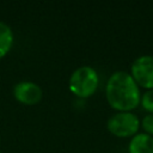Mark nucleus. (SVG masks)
<instances>
[{
  "label": "nucleus",
  "mask_w": 153,
  "mask_h": 153,
  "mask_svg": "<svg viewBox=\"0 0 153 153\" xmlns=\"http://www.w3.org/2000/svg\"><path fill=\"white\" fill-rule=\"evenodd\" d=\"M140 124L139 117L130 111H118L106 122L108 130L118 137L134 136L137 133Z\"/></svg>",
  "instance_id": "7ed1b4c3"
},
{
  "label": "nucleus",
  "mask_w": 153,
  "mask_h": 153,
  "mask_svg": "<svg viewBox=\"0 0 153 153\" xmlns=\"http://www.w3.org/2000/svg\"><path fill=\"white\" fill-rule=\"evenodd\" d=\"M98 73L91 66H80L73 71L69 76V90L78 97L87 98L92 96L98 87Z\"/></svg>",
  "instance_id": "f03ea898"
},
{
  "label": "nucleus",
  "mask_w": 153,
  "mask_h": 153,
  "mask_svg": "<svg viewBox=\"0 0 153 153\" xmlns=\"http://www.w3.org/2000/svg\"><path fill=\"white\" fill-rule=\"evenodd\" d=\"M0 153H1V152H0Z\"/></svg>",
  "instance_id": "9d476101"
},
{
  "label": "nucleus",
  "mask_w": 153,
  "mask_h": 153,
  "mask_svg": "<svg viewBox=\"0 0 153 153\" xmlns=\"http://www.w3.org/2000/svg\"><path fill=\"white\" fill-rule=\"evenodd\" d=\"M140 123H141L143 130L146 131V134L153 136V114L146 115V116L142 118V121H141Z\"/></svg>",
  "instance_id": "1a4fd4ad"
},
{
  "label": "nucleus",
  "mask_w": 153,
  "mask_h": 153,
  "mask_svg": "<svg viewBox=\"0 0 153 153\" xmlns=\"http://www.w3.org/2000/svg\"><path fill=\"white\" fill-rule=\"evenodd\" d=\"M105 96L111 108L118 111H130L141 100L140 88L130 73L117 71L112 73L105 86Z\"/></svg>",
  "instance_id": "f257e3e1"
},
{
  "label": "nucleus",
  "mask_w": 153,
  "mask_h": 153,
  "mask_svg": "<svg viewBox=\"0 0 153 153\" xmlns=\"http://www.w3.org/2000/svg\"><path fill=\"white\" fill-rule=\"evenodd\" d=\"M140 103H141V105L145 110H147L149 114H153V88L146 91L141 96Z\"/></svg>",
  "instance_id": "6e6552de"
},
{
  "label": "nucleus",
  "mask_w": 153,
  "mask_h": 153,
  "mask_svg": "<svg viewBox=\"0 0 153 153\" xmlns=\"http://www.w3.org/2000/svg\"><path fill=\"white\" fill-rule=\"evenodd\" d=\"M13 39L14 37L11 26L7 23L0 20V59L10 51L13 44Z\"/></svg>",
  "instance_id": "0eeeda50"
},
{
  "label": "nucleus",
  "mask_w": 153,
  "mask_h": 153,
  "mask_svg": "<svg viewBox=\"0 0 153 153\" xmlns=\"http://www.w3.org/2000/svg\"><path fill=\"white\" fill-rule=\"evenodd\" d=\"M129 153H153V136L146 133L135 134L128 146Z\"/></svg>",
  "instance_id": "423d86ee"
},
{
  "label": "nucleus",
  "mask_w": 153,
  "mask_h": 153,
  "mask_svg": "<svg viewBox=\"0 0 153 153\" xmlns=\"http://www.w3.org/2000/svg\"><path fill=\"white\" fill-rule=\"evenodd\" d=\"M13 96L22 104L33 105L42 99L43 91L38 84L24 80L17 82L13 86Z\"/></svg>",
  "instance_id": "39448f33"
},
{
  "label": "nucleus",
  "mask_w": 153,
  "mask_h": 153,
  "mask_svg": "<svg viewBox=\"0 0 153 153\" xmlns=\"http://www.w3.org/2000/svg\"><path fill=\"white\" fill-rule=\"evenodd\" d=\"M130 75L137 84V86L152 90L153 88V56L142 55L139 56L131 65Z\"/></svg>",
  "instance_id": "20e7f679"
}]
</instances>
